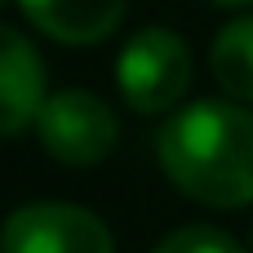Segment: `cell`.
<instances>
[{
    "mask_svg": "<svg viewBox=\"0 0 253 253\" xmlns=\"http://www.w3.org/2000/svg\"><path fill=\"white\" fill-rule=\"evenodd\" d=\"M18 9L58 44H98L125 22L129 0H18Z\"/></svg>",
    "mask_w": 253,
    "mask_h": 253,
    "instance_id": "6",
    "label": "cell"
},
{
    "mask_svg": "<svg viewBox=\"0 0 253 253\" xmlns=\"http://www.w3.org/2000/svg\"><path fill=\"white\" fill-rule=\"evenodd\" d=\"M209 67H213V80L236 102H253V18H236L218 31L209 49Z\"/></svg>",
    "mask_w": 253,
    "mask_h": 253,
    "instance_id": "7",
    "label": "cell"
},
{
    "mask_svg": "<svg viewBox=\"0 0 253 253\" xmlns=\"http://www.w3.org/2000/svg\"><path fill=\"white\" fill-rule=\"evenodd\" d=\"M36 138L40 147L58 160V165H98L111 156L116 138H120V125H116V111L89 93V89H62V93H49L40 116H36Z\"/></svg>",
    "mask_w": 253,
    "mask_h": 253,
    "instance_id": "3",
    "label": "cell"
},
{
    "mask_svg": "<svg viewBox=\"0 0 253 253\" xmlns=\"http://www.w3.org/2000/svg\"><path fill=\"white\" fill-rule=\"evenodd\" d=\"M156 156L165 178L213 209H240L253 200V111L200 98L191 107H178L160 133Z\"/></svg>",
    "mask_w": 253,
    "mask_h": 253,
    "instance_id": "1",
    "label": "cell"
},
{
    "mask_svg": "<svg viewBox=\"0 0 253 253\" xmlns=\"http://www.w3.org/2000/svg\"><path fill=\"white\" fill-rule=\"evenodd\" d=\"M116 84L125 102L142 116L173 111L191 89V49L169 27H142L125 40L116 58Z\"/></svg>",
    "mask_w": 253,
    "mask_h": 253,
    "instance_id": "2",
    "label": "cell"
},
{
    "mask_svg": "<svg viewBox=\"0 0 253 253\" xmlns=\"http://www.w3.org/2000/svg\"><path fill=\"white\" fill-rule=\"evenodd\" d=\"M44 62L31 49V40L0 22V138L22 133L36 125L44 107Z\"/></svg>",
    "mask_w": 253,
    "mask_h": 253,
    "instance_id": "5",
    "label": "cell"
},
{
    "mask_svg": "<svg viewBox=\"0 0 253 253\" xmlns=\"http://www.w3.org/2000/svg\"><path fill=\"white\" fill-rule=\"evenodd\" d=\"M209 4H218V9H245V4H253V0H209Z\"/></svg>",
    "mask_w": 253,
    "mask_h": 253,
    "instance_id": "9",
    "label": "cell"
},
{
    "mask_svg": "<svg viewBox=\"0 0 253 253\" xmlns=\"http://www.w3.org/2000/svg\"><path fill=\"white\" fill-rule=\"evenodd\" d=\"M0 4H9V0H0Z\"/></svg>",
    "mask_w": 253,
    "mask_h": 253,
    "instance_id": "10",
    "label": "cell"
},
{
    "mask_svg": "<svg viewBox=\"0 0 253 253\" xmlns=\"http://www.w3.org/2000/svg\"><path fill=\"white\" fill-rule=\"evenodd\" d=\"M151 253H245V249L227 231H218V227H178Z\"/></svg>",
    "mask_w": 253,
    "mask_h": 253,
    "instance_id": "8",
    "label": "cell"
},
{
    "mask_svg": "<svg viewBox=\"0 0 253 253\" xmlns=\"http://www.w3.org/2000/svg\"><path fill=\"white\" fill-rule=\"evenodd\" d=\"M0 253H116V245L98 213L62 200H40L4 218Z\"/></svg>",
    "mask_w": 253,
    "mask_h": 253,
    "instance_id": "4",
    "label": "cell"
}]
</instances>
